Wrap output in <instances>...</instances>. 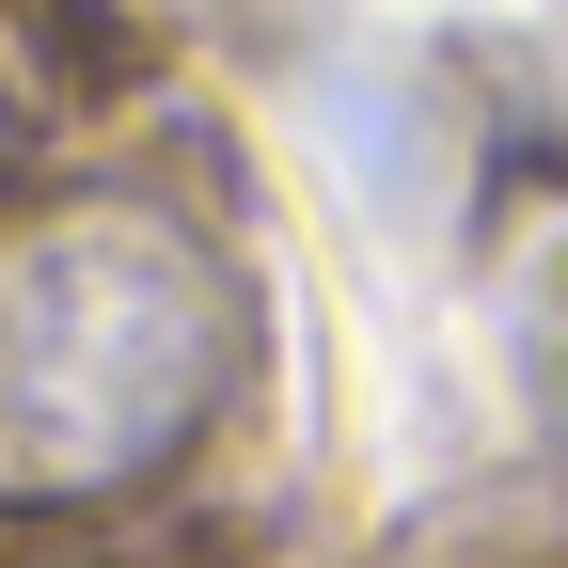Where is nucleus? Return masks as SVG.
I'll use <instances>...</instances> for the list:
<instances>
[{"label":"nucleus","mask_w":568,"mask_h":568,"mask_svg":"<svg viewBox=\"0 0 568 568\" xmlns=\"http://www.w3.org/2000/svg\"><path fill=\"white\" fill-rule=\"evenodd\" d=\"M222 253L159 205H48L0 237V489L95 506L142 489L222 395Z\"/></svg>","instance_id":"f257e3e1"},{"label":"nucleus","mask_w":568,"mask_h":568,"mask_svg":"<svg viewBox=\"0 0 568 568\" xmlns=\"http://www.w3.org/2000/svg\"><path fill=\"white\" fill-rule=\"evenodd\" d=\"M521 379H537V410H552V443H568V268L537 284V332H521Z\"/></svg>","instance_id":"f03ea898"}]
</instances>
